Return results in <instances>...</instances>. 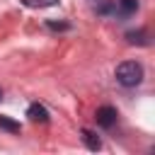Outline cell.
Returning <instances> with one entry per match:
<instances>
[{"mask_svg":"<svg viewBox=\"0 0 155 155\" xmlns=\"http://www.w3.org/2000/svg\"><path fill=\"white\" fill-rule=\"evenodd\" d=\"M116 80L124 87H136L143 80V65L138 61H124L116 65Z\"/></svg>","mask_w":155,"mask_h":155,"instance_id":"cell-1","label":"cell"},{"mask_svg":"<svg viewBox=\"0 0 155 155\" xmlns=\"http://www.w3.org/2000/svg\"><path fill=\"white\" fill-rule=\"evenodd\" d=\"M94 116H97V124H99L102 128H111V126L116 124V109H114V107H99Z\"/></svg>","mask_w":155,"mask_h":155,"instance_id":"cell-2","label":"cell"},{"mask_svg":"<svg viewBox=\"0 0 155 155\" xmlns=\"http://www.w3.org/2000/svg\"><path fill=\"white\" fill-rule=\"evenodd\" d=\"M27 116H29V121H34V124H46V121H48V111H46V107L39 104V102L29 104Z\"/></svg>","mask_w":155,"mask_h":155,"instance_id":"cell-3","label":"cell"},{"mask_svg":"<svg viewBox=\"0 0 155 155\" xmlns=\"http://www.w3.org/2000/svg\"><path fill=\"white\" fill-rule=\"evenodd\" d=\"M82 143H85L90 150H99V148H102L99 136H97L94 131H90V128H82Z\"/></svg>","mask_w":155,"mask_h":155,"instance_id":"cell-4","label":"cell"},{"mask_svg":"<svg viewBox=\"0 0 155 155\" xmlns=\"http://www.w3.org/2000/svg\"><path fill=\"white\" fill-rule=\"evenodd\" d=\"M116 7L121 10V15H133L138 10V0H116Z\"/></svg>","mask_w":155,"mask_h":155,"instance_id":"cell-5","label":"cell"},{"mask_svg":"<svg viewBox=\"0 0 155 155\" xmlns=\"http://www.w3.org/2000/svg\"><path fill=\"white\" fill-rule=\"evenodd\" d=\"M126 41H128V44L145 46V44H148V34H145V31H128V34H126Z\"/></svg>","mask_w":155,"mask_h":155,"instance_id":"cell-6","label":"cell"},{"mask_svg":"<svg viewBox=\"0 0 155 155\" xmlns=\"http://www.w3.org/2000/svg\"><path fill=\"white\" fill-rule=\"evenodd\" d=\"M0 128H5V131H10V133H19V131H22V126H19L17 121L7 119V116H0Z\"/></svg>","mask_w":155,"mask_h":155,"instance_id":"cell-7","label":"cell"},{"mask_svg":"<svg viewBox=\"0 0 155 155\" xmlns=\"http://www.w3.org/2000/svg\"><path fill=\"white\" fill-rule=\"evenodd\" d=\"M24 7H53L58 5V0H19Z\"/></svg>","mask_w":155,"mask_h":155,"instance_id":"cell-8","label":"cell"},{"mask_svg":"<svg viewBox=\"0 0 155 155\" xmlns=\"http://www.w3.org/2000/svg\"><path fill=\"white\" fill-rule=\"evenodd\" d=\"M46 27H48V29H53V31H65V29H68V24H65V22H53V19H48V22H46Z\"/></svg>","mask_w":155,"mask_h":155,"instance_id":"cell-9","label":"cell"},{"mask_svg":"<svg viewBox=\"0 0 155 155\" xmlns=\"http://www.w3.org/2000/svg\"><path fill=\"white\" fill-rule=\"evenodd\" d=\"M0 99H2V87H0Z\"/></svg>","mask_w":155,"mask_h":155,"instance_id":"cell-10","label":"cell"}]
</instances>
